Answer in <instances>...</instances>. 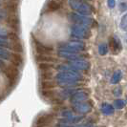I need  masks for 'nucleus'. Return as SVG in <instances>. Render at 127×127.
Masks as SVG:
<instances>
[{
    "instance_id": "1",
    "label": "nucleus",
    "mask_w": 127,
    "mask_h": 127,
    "mask_svg": "<svg viewBox=\"0 0 127 127\" xmlns=\"http://www.w3.org/2000/svg\"><path fill=\"white\" fill-rule=\"evenodd\" d=\"M69 19L73 21L75 24H80V25L86 26V27H95L97 25L95 19L91 18L89 16L81 14L78 13H69Z\"/></svg>"
},
{
    "instance_id": "4",
    "label": "nucleus",
    "mask_w": 127,
    "mask_h": 127,
    "mask_svg": "<svg viewBox=\"0 0 127 127\" xmlns=\"http://www.w3.org/2000/svg\"><path fill=\"white\" fill-rule=\"evenodd\" d=\"M85 43L79 40H73V41H69L67 43L62 46V50H67V51L71 52H81L85 50Z\"/></svg>"
},
{
    "instance_id": "5",
    "label": "nucleus",
    "mask_w": 127,
    "mask_h": 127,
    "mask_svg": "<svg viewBox=\"0 0 127 127\" xmlns=\"http://www.w3.org/2000/svg\"><path fill=\"white\" fill-rule=\"evenodd\" d=\"M70 66H72L73 68H75L76 70H88L90 67V63L83 59V58H78V59H73L71 60L70 63H69Z\"/></svg>"
},
{
    "instance_id": "20",
    "label": "nucleus",
    "mask_w": 127,
    "mask_h": 127,
    "mask_svg": "<svg viewBox=\"0 0 127 127\" xmlns=\"http://www.w3.org/2000/svg\"><path fill=\"white\" fill-rule=\"evenodd\" d=\"M63 127H86L85 126V125H82V124H81V125H74V126H63Z\"/></svg>"
},
{
    "instance_id": "16",
    "label": "nucleus",
    "mask_w": 127,
    "mask_h": 127,
    "mask_svg": "<svg viewBox=\"0 0 127 127\" xmlns=\"http://www.w3.org/2000/svg\"><path fill=\"white\" fill-rule=\"evenodd\" d=\"M113 95L118 97V96H121L122 95V90H121V87H116L114 90H113Z\"/></svg>"
},
{
    "instance_id": "23",
    "label": "nucleus",
    "mask_w": 127,
    "mask_h": 127,
    "mask_svg": "<svg viewBox=\"0 0 127 127\" xmlns=\"http://www.w3.org/2000/svg\"><path fill=\"white\" fill-rule=\"evenodd\" d=\"M126 102H127V97H126Z\"/></svg>"
},
{
    "instance_id": "14",
    "label": "nucleus",
    "mask_w": 127,
    "mask_h": 127,
    "mask_svg": "<svg viewBox=\"0 0 127 127\" xmlns=\"http://www.w3.org/2000/svg\"><path fill=\"white\" fill-rule=\"evenodd\" d=\"M126 102L123 99H117L114 101V108L118 109V110H121V109L124 108Z\"/></svg>"
},
{
    "instance_id": "8",
    "label": "nucleus",
    "mask_w": 127,
    "mask_h": 127,
    "mask_svg": "<svg viewBox=\"0 0 127 127\" xmlns=\"http://www.w3.org/2000/svg\"><path fill=\"white\" fill-rule=\"evenodd\" d=\"M58 55L59 57H64V58H68L70 60H73V59H78V58H82L83 56L79 55L77 52H71V51H67V50H60L58 52Z\"/></svg>"
},
{
    "instance_id": "13",
    "label": "nucleus",
    "mask_w": 127,
    "mask_h": 127,
    "mask_svg": "<svg viewBox=\"0 0 127 127\" xmlns=\"http://www.w3.org/2000/svg\"><path fill=\"white\" fill-rule=\"evenodd\" d=\"M109 51V48H108V45L106 43H101L99 44L98 46V54L100 56H105Z\"/></svg>"
},
{
    "instance_id": "2",
    "label": "nucleus",
    "mask_w": 127,
    "mask_h": 127,
    "mask_svg": "<svg viewBox=\"0 0 127 127\" xmlns=\"http://www.w3.org/2000/svg\"><path fill=\"white\" fill-rule=\"evenodd\" d=\"M69 5L74 11L81 14L89 15L94 13L93 7L81 0H69Z\"/></svg>"
},
{
    "instance_id": "21",
    "label": "nucleus",
    "mask_w": 127,
    "mask_h": 127,
    "mask_svg": "<svg viewBox=\"0 0 127 127\" xmlns=\"http://www.w3.org/2000/svg\"><path fill=\"white\" fill-rule=\"evenodd\" d=\"M57 1H58L59 3H62V2H63V0H57Z\"/></svg>"
},
{
    "instance_id": "19",
    "label": "nucleus",
    "mask_w": 127,
    "mask_h": 127,
    "mask_svg": "<svg viewBox=\"0 0 127 127\" xmlns=\"http://www.w3.org/2000/svg\"><path fill=\"white\" fill-rule=\"evenodd\" d=\"M121 7H122V8L121 9V11H124V10H126V9H127V5H126V4H124V3H123V4H121Z\"/></svg>"
},
{
    "instance_id": "18",
    "label": "nucleus",
    "mask_w": 127,
    "mask_h": 127,
    "mask_svg": "<svg viewBox=\"0 0 127 127\" xmlns=\"http://www.w3.org/2000/svg\"><path fill=\"white\" fill-rule=\"evenodd\" d=\"M7 34H8V32L6 30L3 28H0V36H6Z\"/></svg>"
},
{
    "instance_id": "9",
    "label": "nucleus",
    "mask_w": 127,
    "mask_h": 127,
    "mask_svg": "<svg viewBox=\"0 0 127 127\" xmlns=\"http://www.w3.org/2000/svg\"><path fill=\"white\" fill-rule=\"evenodd\" d=\"M110 48L114 53H118L121 50V43L120 38L117 36H113L110 41Z\"/></svg>"
},
{
    "instance_id": "6",
    "label": "nucleus",
    "mask_w": 127,
    "mask_h": 127,
    "mask_svg": "<svg viewBox=\"0 0 127 127\" xmlns=\"http://www.w3.org/2000/svg\"><path fill=\"white\" fill-rule=\"evenodd\" d=\"M74 109L78 114H87L92 110V104L90 102H79L75 105Z\"/></svg>"
},
{
    "instance_id": "10",
    "label": "nucleus",
    "mask_w": 127,
    "mask_h": 127,
    "mask_svg": "<svg viewBox=\"0 0 127 127\" xmlns=\"http://www.w3.org/2000/svg\"><path fill=\"white\" fill-rule=\"evenodd\" d=\"M100 112L102 114L106 115V116H111L115 113V108L113 105L104 102L100 105Z\"/></svg>"
},
{
    "instance_id": "15",
    "label": "nucleus",
    "mask_w": 127,
    "mask_h": 127,
    "mask_svg": "<svg viewBox=\"0 0 127 127\" xmlns=\"http://www.w3.org/2000/svg\"><path fill=\"white\" fill-rule=\"evenodd\" d=\"M120 26H121V28L122 30H127V13L122 15Z\"/></svg>"
},
{
    "instance_id": "3",
    "label": "nucleus",
    "mask_w": 127,
    "mask_h": 127,
    "mask_svg": "<svg viewBox=\"0 0 127 127\" xmlns=\"http://www.w3.org/2000/svg\"><path fill=\"white\" fill-rule=\"evenodd\" d=\"M71 35L79 39H88L92 35L90 29L80 24H74L71 27Z\"/></svg>"
},
{
    "instance_id": "11",
    "label": "nucleus",
    "mask_w": 127,
    "mask_h": 127,
    "mask_svg": "<svg viewBox=\"0 0 127 127\" xmlns=\"http://www.w3.org/2000/svg\"><path fill=\"white\" fill-rule=\"evenodd\" d=\"M122 78V72L121 70H117L114 72L113 76L111 77V83L112 84H118Z\"/></svg>"
},
{
    "instance_id": "22",
    "label": "nucleus",
    "mask_w": 127,
    "mask_h": 127,
    "mask_svg": "<svg viewBox=\"0 0 127 127\" xmlns=\"http://www.w3.org/2000/svg\"><path fill=\"white\" fill-rule=\"evenodd\" d=\"M2 18V15H1V14H0V19Z\"/></svg>"
},
{
    "instance_id": "7",
    "label": "nucleus",
    "mask_w": 127,
    "mask_h": 127,
    "mask_svg": "<svg viewBox=\"0 0 127 127\" xmlns=\"http://www.w3.org/2000/svg\"><path fill=\"white\" fill-rule=\"evenodd\" d=\"M87 98H88V93H87L86 91L80 90V91L76 92L74 95H72V97H71V102L76 104V103H79V102L85 101Z\"/></svg>"
},
{
    "instance_id": "17",
    "label": "nucleus",
    "mask_w": 127,
    "mask_h": 127,
    "mask_svg": "<svg viewBox=\"0 0 127 127\" xmlns=\"http://www.w3.org/2000/svg\"><path fill=\"white\" fill-rule=\"evenodd\" d=\"M107 6L110 9H113L116 6V0H107Z\"/></svg>"
},
{
    "instance_id": "12",
    "label": "nucleus",
    "mask_w": 127,
    "mask_h": 127,
    "mask_svg": "<svg viewBox=\"0 0 127 127\" xmlns=\"http://www.w3.org/2000/svg\"><path fill=\"white\" fill-rule=\"evenodd\" d=\"M61 6V3H59L57 0H51L49 2V5H48V10L49 11H56L58 10Z\"/></svg>"
}]
</instances>
